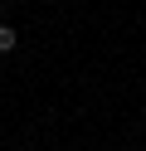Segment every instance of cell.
Segmentation results:
<instances>
[{
  "instance_id": "obj_1",
  "label": "cell",
  "mask_w": 146,
  "mask_h": 151,
  "mask_svg": "<svg viewBox=\"0 0 146 151\" xmlns=\"http://www.w3.org/2000/svg\"><path fill=\"white\" fill-rule=\"evenodd\" d=\"M15 44H19V34L10 29V24H0V54H10V49H15Z\"/></svg>"
},
{
  "instance_id": "obj_2",
  "label": "cell",
  "mask_w": 146,
  "mask_h": 151,
  "mask_svg": "<svg viewBox=\"0 0 146 151\" xmlns=\"http://www.w3.org/2000/svg\"><path fill=\"white\" fill-rule=\"evenodd\" d=\"M0 10H5V5H0Z\"/></svg>"
}]
</instances>
